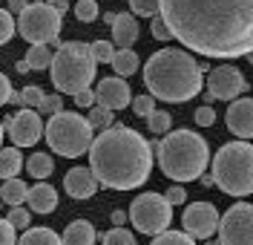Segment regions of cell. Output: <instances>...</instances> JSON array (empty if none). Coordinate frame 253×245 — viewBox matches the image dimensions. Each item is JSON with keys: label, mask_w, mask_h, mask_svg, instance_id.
I'll use <instances>...</instances> for the list:
<instances>
[{"label": "cell", "mask_w": 253, "mask_h": 245, "mask_svg": "<svg viewBox=\"0 0 253 245\" xmlns=\"http://www.w3.org/2000/svg\"><path fill=\"white\" fill-rule=\"evenodd\" d=\"M173 38L205 58H245L253 49V0H161Z\"/></svg>", "instance_id": "obj_1"}, {"label": "cell", "mask_w": 253, "mask_h": 245, "mask_svg": "<svg viewBox=\"0 0 253 245\" xmlns=\"http://www.w3.org/2000/svg\"><path fill=\"white\" fill-rule=\"evenodd\" d=\"M89 167L104 188L132 191L141 188L153 170L150 142L129 127H104L89 145Z\"/></svg>", "instance_id": "obj_2"}, {"label": "cell", "mask_w": 253, "mask_h": 245, "mask_svg": "<svg viewBox=\"0 0 253 245\" xmlns=\"http://www.w3.org/2000/svg\"><path fill=\"white\" fill-rule=\"evenodd\" d=\"M144 84L153 98L184 104L202 93V66L181 49H161L144 66Z\"/></svg>", "instance_id": "obj_3"}, {"label": "cell", "mask_w": 253, "mask_h": 245, "mask_svg": "<svg viewBox=\"0 0 253 245\" xmlns=\"http://www.w3.org/2000/svg\"><path fill=\"white\" fill-rule=\"evenodd\" d=\"M150 150H156L158 167L167 179L173 182H193L205 173L207 162H210V150L207 142L193 130H175L164 136L161 142H153Z\"/></svg>", "instance_id": "obj_4"}, {"label": "cell", "mask_w": 253, "mask_h": 245, "mask_svg": "<svg viewBox=\"0 0 253 245\" xmlns=\"http://www.w3.org/2000/svg\"><path fill=\"white\" fill-rule=\"evenodd\" d=\"M52 84L58 93L75 96L81 90H86L95 81V58L89 55V44L69 41L58 44V52L52 55Z\"/></svg>", "instance_id": "obj_5"}, {"label": "cell", "mask_w": 253, "mask_h": 245, "mask_svg": "<svg viewBox=\"0 0 253 245\" xmlns=\"http://www.w3.org/2000/svg\"><path fill=\"white\" fill-rule=\"evenodd\" d=\"M213 182L230 196L253 194V145L230 142L213 159Z\"/></svg>", "instance_id": "obj_6"}, {"label": "cell", "mask_w": 253, "mask_h": 245, "mask_svg": "<svg viewBox=\"0 0 253 245\" xmlns=\"http://www.w3.org/2000/svg\"><path fill=\"white\" fill-rule=\"evenodd\" d=\"M92 127L81 113H55L46 124V142L49 147L66 156V159H78L81 153H86L92 145Z\"/></svg>", "instance_id": "obj_7"}, {"label": "cell", "mask_w": 253, "mask_h": 245, "mask_svg": "<svg viewBox=\"0 0 253 245\" xmlns=\"http://www.w3.org/2000/svg\"><path fill=\"white\" fill-rule=\"evenodd\" d=\"M17 29H20V35H23L29 44H58L61 12H58L55 6H46V3H29V6L20 12Z\"/></svg>", "instance_id": "obj_8"}, {"label": "cell", "mask_w": 253, "mask_h": 245, "mask_svg": "<svg viewBox=\"0 0 253 245\" xmlns=\"http://www.w3.org/2000/svg\"><path fill=\"white\" fill-rule=\"evenodd\" d=\"M126 216L132 219V225L141 231V234L156 237V234L170 228L173 205L161 194H141V196H135V202L129 205V213Z\"/></svg>", "instance_id": "obj_9"}, {"label": "cell", "mask_w": 253, "mask_h": 245, "mask_svg": "<svg viewBox=\"0 0 253 245\" xmlns=\"http://www.w3.org/2000/svg\"><path fill=\"white\" fill-rule=\"evenodd\" d=\"M219 243L221 245H253V205L239 202L219 216Z\"/></svg>", "instance_id": "obj_10"}, {"label": "cell", "mask_w": 253, "mask_h": 245, "mask_svg": "<svg viewBox=\"0 0 253 245\" xmlns=\"http://www.w3.org/2000/svg\"><path fill=\"white\" fill-rule=\"evenodd\" d=\"M248 90L245 75L239 72L236 66H216L210 75H207V96L221 98V101H233Z\"/></svg>", "instance_id": "obj_11"}, {"label": "cell", "mask_w": 253, "mask_h": 245, "mask_svg": "<svg viewBox=\"0 0 253 245\" xmlns=\"http://www.w3.org/2000/svg\"><path fill=\"white\" fill-rule=\"evenodd\" d=\"M6 130L12 136L15 147H32L41 139V133H43L41 113H35V107H23L20 113H15L6 121Z\"/></svg>", "instance_id": "obj_12"}, {"label": "cell", "mask_w": 253, "mask_h": 245, "mask_svg": "<svg viewBox=\"0 0 253 245\" xmlns=\"http://www.w3.org/2000/svg\"><path fill=\"white\" fill-rule=\"evenodd\" d=\"M219 228V211L210 202H196L184 211V231L193 240H207Z\"/></svg>", "instance_id": "obj_13"}, {"label": "cell", "mask_w": 253, "mask_h": 245, "mask_svg": "<svg viewBox=\"0 0 253 245\" xmlns=\"http://www.w3.org/2000/svg\"><path fill=\"white\" fill-rule=\"evenodd\" d=\"M227 130L239 139H253V98H233L227 110Z\"/></svg>", "instance_id": "obj_14"}, {"label": "cell", "mask_w": 253, "mask_h": 245, "mask_svg": "<svg viewBox=\"0 0 253 245\" xmlns=\"http://www.w3.org/2000/svg\"><path fill=\"white\" fill-rule=\"evenodd\" d=\"M63 188H66V194L72 199H89V196L98 194L101 182L92 173V167H72L66 173V179H63Z\"/></svg>", "instance_id": "obj_15"}, {"label": "cell", "mask_w": 253, "mask_h": 245, "mask_svg": "<svg viewBox=\"0 0 253 245\" xmlns=\"http://www.w3.org/2000/svg\"><path fill=\"white\" fill-rule=\"evenodd\" d=\"M95 101L110 110H124V107H129L132 98H129V87L121 78H104L95 90Z\"/></svg>", "instance_id": "obj_16"}, {"label": "cell", "mask_w": 253, "mask_h": 245, "mask_svg": "<svg viewBox=\"0 0 253 245\" xmlns=\"http://www.w3.org/2000/svg\"><path fill=\"white\" fill-rule=\"evenodd\" d=\"M107 23L112 26V38H115V44L118 47H129V44H135V38H138V20L135 15H107Z\"/></svg>", "instance_id": "obj_17"}, {"label": "cell", "mask_w": 253, "mask_h": 245, "mask_svg": "<svg viewBox=\"0 0 253 245\" xmlns=\"http://www.w3.org/2000/svg\"><path fill=\"white\" fill-rule=\"evenodd\" d=\"M26 202H29V208L35 213H52L55 208H58V194H55V188H52V185L41 182V185L29 188Z\"/></svg>", "instance_id": "obj_18"}, {"label": "cell", "mask_w": 253, "mask_h": 245, "mask_svg": "<svg viewBox=\"0 0 253 245\" xmlns=\"http://www.w3.org/2000/svg\"><path fill=\"white\" fill-rule=\"evenodd\" d=\"M61 243L63 245H95V228H92V222H86V219H75L72 225H66Z\"/></svg>", "instance_id": "obj_19"}, {"label": "cell", "mask_w": 253, "mask_h": 245, "mask_svg": "<svg viewBox=\"0 0 253 245\" xmlns=\"http://www.w3.org/2000/svg\"><path fill=\"white\" fill-rule=\"evenodd\" d=\"M26 194H29V188H26V182H20L17 176L3 182V188H0V199L6 202V205H23L26 202Z\"/></svg>", "instance_id": "obj_20"}, {"label": "cell", "mask_w": 253, "mask_h": 245, "mask_svg": "<svg viewBox=\"0 0 253 245\" xmlns=\"http://www.w3.org/2000/svg\"><path fill=\"white\" fill-rule=\"evenodd\" d=\"M110 64H112V69H115V72L124 78V75H132V72L138 69V55H135L129 47H121L115 55H112Z\"/></svg>", "instance_id": "obj_21"}, {"label": "cell", "mask_w": 253, "mask_h": 245, "mask_svg": "<svg viewBox=\"0 0 253 245\" xmlns=\"http://www.w3.org/2000/svg\"><path fill=\"white\" fill-rule=\"evenodd\" d=\"M20 162H23L20 147H6V150H0V179L17 176V173H20Z\"/></svg>", "instance_id": "obj_22"}, {"label": "cell", "mask_w": 253, "mask_h": 245, "mask_svg": "<svg viewBox=\"0 0 253 245\" xmlns=\"http://www.w3.org/2000/svg\"><path fill=\"white\" fill-rule=\"evenodd\" d=\"M15 245H63L61 237L49 228H26V234Z\"/></svg>", "instance_id": "obj_23"}, {"label": "cell", "mask_w": 253, "mask_h": 245, "mask_svg": "<svg viewBox=\"0 0 253 245\" xmlns=\"http://www.w3.org/2000/svg\"><path fill=\"white\" fill-rule=\"evenodd\" d=\"M26 170H29L32 179H46L49 173L55 170V162H52V156H46V153H35V156L26 159Z\"/></svg>", "instance_id": "obj_24"}, {"label": "cell", "mask_w": 253, "mask_h": 245, "mask_svg": "<svg viewBox=\"0 0 253 245\" xmlns=\"http://www.w3.org/2000/svg\"><path fill=\"white\" fill-rule=\"evenodd\" d=\"M52 49H49V44H32L29 55H26V64L32 66V69H46L49 64H52Z\"/></svg>", "instance_id": "obj_25"}, {"label": "cell", "mask_w": 253, "mask_h": 245, "mask_svg": "<svg viewBox=\"0 0 253 245\" xmlns=\"http://www.w3.org/2000/svg\"><path fill=\"white\" fill-rule=\"evenodd\" d=\"M150 245H196V243H193V237L187 231L184 234L181 231H161V234H156V240Z\"/></svg>", "instance_id": "obj_26"}, {"label": "cell", "mask_w": 253, "mask_h": 245, "mask_svg": "<svg viewBox=\"0 0 253 245\" xmlns=\"http://www.w3.org/2000/svg\"><path fill=\"white\" fill-rule=\"evenodd\" d=\"M86 121H89V127H110L112 124V110L110 107H104V104H92L89 107V115H86Z\"/></svg>", "instance_id": "obj_27"}, {"label": "cell", "mask_w": 253, "mask_h": 245, "mask_svg": "<svg viewBox=\"0 0 253 245\" xmlns=\"http://www.w3.org/2000/svg\"><path fill=\"white\" fill-rule=\"evenodd\" d=\"M89 55L95 58V64H110L115 49H112L110 41H95V44H89Z\"/></svg>", "instance_id": "obj_28"}, {"label": "cell", "mask_w": 253, "mask_h": 245, "mask_svg": "<svg viewBox=\"0 0 253 245\" xmlns=\"http://www.w3.org/2000/svg\"><path fill=\"white\" fill-rule=\"evenodd\" d=\"M170 124H173L170 113L153 110V113L147 115V127H150V133H167V130H170Z\"/></svg>", "instance_id": "obj_29"}, {"label": "cell", "mask_w": 253, "mask_h": 245, "mask_svg": "<svg viewBox=\"0 0 253 245\" xmlns=\"http://www.w3.org/2000/svg\"><path fill=\"white\" fill-rule=\"evenodd\" d=\"M104 245H135V237L129 234L126 228H112L104 234V240H101Z\"/></svg>", "instance_id": "obj_30"}, {"label": "cell", "mask_w": 253, "mask_h": 245, "mask_svg": "<svg viewBox=\"0 0 253 245\" xmlns=\"http://www.w3.org/2000/svg\"><path fill=\"white\" fill-rule=\"evenodd\" d=\"M12 35H15V17H12L9 9H0V47L9 44Z\"/></svg>", "instance_id": "obj_31"}, {"label": "cell", "mask_w": 253, "mask_h": 245, "mask_svg": "<svg viewBox=\"0 0 253 245\" xmlns=\"http://www.w3.org/2000/svg\"><path fill=\"white\" fill-rule=\"evenodd\" d=\"M126 3H129V9L135 15H144V17L156 15L158 9H161V0H126Z\"/></svg>", "instance_id": "obj_32"}, {"label": "cell", "mask_w": 253, "mask_h": 245, "mask_svg": "<svg viewBox=\"0 0 253 245\" xmlns=\"http://www.w3.org/2000/svg\"><path fill=\"white\" fill-rule=\"evenodd\" d=\"M75 15H78V20H84V23H92L95 17H98V3H95V0H81L78 6H75Z\"/></svg>", "instance_id": "obj_33"}, {"label": "cell", "mask_w": 253, "mask_h": 245, "mask_svg": "<svg viewBox=\"0 0 253 245\" xmlns=\"http://www.w3.org/2000/svg\"><path fill=\"white\" fill-rule=\"evenodd\" d=\"M129 107H132L135 115H144V118H147V115L156 110V98L153 96H138L135 101H129Z\"/></svg>", "instance_id": "obj_34"}, {"label": "cell", "mask_w": 253, "mask_h": 245, "mask_svg": "<svg viewBox=\"0 0 253 245\" xmlns=\"http://www.w3.org/2000/svg\"><path fill=\"white\" fill-rule=\"evenodd\" d=\"M61 110H63L61 96H43L41 104H38V113H43V115H55V113H61Z\"/></svg>", "instance_id": "obj_35"}, {"label": "cell", "mask_w": 253, "mask_h": 245, "mask_svg": "<svg viewBox=\"0 0 253 245\" xmlns=\"http://www.w3.org/2000/svg\"><path fill=\"white\" fill-rule=\"evenodd\" d=\"M9 222H12V228H15V231L29 228V211H23L20 205H15V208H12V213H9Z\"/></svg>", "instance_id": "obj_36"}, {"label": "cell", "mask_w": 253, "mask_h": 245, "mask_svg": "<svg viewBox=\"0 0 253 245\" xmlns=\"http://www.w3.org/2000/svg\"><path fill=\"white\" fill-rule=\"evenodd\" d=\"M150 32H153V38H158V41H173V32H170V26L164 23V17H156V20L150 23Z\"/></svg>", "instance_id": "obj_37"}, {"label": "cell", "mask_w": 253, "mask_h": 245, "mask_svg": "<svg viewBox=\"0 0 253 245\" xmlns=\"http://www.w3.org/2000/svg\"><path fill=\"white\" fill-rule=\"evenodd\" d=\"M20 96H23V107H38L41 98H43V90L41 87H26Z\"/></svg>", "instance_id": "obj_38"}, {"label": "cell", "mask_w": 253, "mask_h": 245, "mask_svg": "<svg viewBox=\"0 0 253 245\" xmlns=\"http://www.w3.org/2000/svg\"><path fill=\"white\" fill-rule=\"evenodd\" d=\"M17 237H15V228L9 219H0V245H15Z\"/></svg>", "instance_id": "obj_39"}, {"label": "cell", "mask_w": 253, "mask_h": 245, "mask_svg": "<svg viewBox=\"0 0 253 245\" xmlns=\"http://www.w3.org/2000/svg\"><path fill=\"white\" fill-rule=\"evenodd\" d=\"M164 199H167L170 205H181V202H187V191H184V185H173V188L164 194Z\"/></svg>", "instance_id": "obj_40"}, {"label": "cell", "mask_w": 253, "mask_h": 245, "mask_svg": "<svg viewBox=\"0 0 253 245\" xmlns=\"http://www.w3.org/2000/svg\"><path fill=\"white\" fill-rule=\"evenodd\" d=\"M213 121H216V113H213V110H210V107H199V110H196V124H202V127H210V124H213Z\"/></svg>", "instance_id": "obj_41"}, {"label": "cell", "mask_w": 253, "mask_h": 245, "mask_svg": "<svg viewBox=\"0 0 253 245\" xmlns=\"http://www.w3.org/2000/svg\"><path fill=\"white\" fill-rule=\"evenodd\" d=\"M75 104H78V107H92L95 104V90H89V87H86V90H81V93H75Z\"/></svg>", "instance_id": "obj_42"}, {"label": "cell", "mask_w": 253, "mask_h": 245, "mask_svg": "<svg viewBox=\"0 0 253 245\" xmlns=\"http://www.w3.org/2000/svg\"><path fill=\"white\" fill-rule=\"evenodd\" d=\"M9 96H12V84H9V78L0 72V107L9 104Z\"/></svg>", "instance_id": "obj_43"}, {"label": "cell", "mask_w": 253, "mask_h": 245, "mask_svg": "<svg viewBox=\"0 0 253 245\" xmlns=\"http://www.w3.org/2000/svg\"><path fill=\"white\" fill-rule=\"evenodd\" d=\"M26 6H29V0H9V12H12V15H20Z\"/></svg>", "instance_id": "obj_44"}, {"label": "cell", "mask_w": 253, "mask_h": 245, "mask_svg": "<svg viewBox=\"0 0 253 245\" xmlns=\"http://www.w3.org/2000/svg\"><path fill=\"white\" fill-rule=\"evenodd\" d=\"M15 69H17V72H20V75H26V72H29L32 66L26 64V58H23V61H17V64H15Z\"/></svg>", "instance_id": "obj_45"}, {"label": "cell", "mask_w": 253, "mask_h": 245, "mask_svg": "<svg viewBox=\"0 0 253 245\" xmlns=\"http://www.w3.org/2000/svg\"><path fill=\"white\" fill-rule=\"evenodd\" d=\"M9 104H15V107H23V96H20V93H12V96H9Z\"/></svg>", "instance_id": "obj_46"}, {"label": "cell", "mask_w": 253, "mask_h": 245, "mask_svg": "<svg viewBox=\"0 0 253 245\" xmlns=\"http://www.w3.org/2000/svg\"><path fill=\"white\" fill-rule=\"evenodd\" d=\"M124 219H126L124 211H115V213H112V222H115V225H124Z\"/></svg>", "instance_id": "obj_47"}, {"label": "cell", "mask_w": 253, "mask_h": 245, "mask_svg": "<svg viewBox=\"0 0 253 245\" xmlns=\"http://www.w3.org/2000/svg\"><path fill=\"white\" fill-rule=\"evenodd\" d=\"M199 179H202V185H205V188H213V185H216V182H213V176H205V173H202Z\"/></svg>", "instance_id": "obj_48"}, {"label": "cell", "mask_w": 253, "mask_h": 245, "mask_svg": "<svg viewBox=\"0 0 253 245\" xmlns=\"http://www.w3.org/2000/svg\"><path fill=\"white\" fill-rule=\"evenodd\" d=\"M55 9L63 15V12H66V0H55Z\"/></svg>", "instance_id": "obj_49"}, {"label": "cell", "mask_w": 253, "mask_h": 245, "mask_svg": "<svg viewBox=\"0 0 253 245\" xmlns=\"http://www.w3.org/2000/svg\"><path fill=\"white\" fill-rule=\"evenodd\" d=\"M245 58H248V61H251V64H253V49H251V52H248V55H245Z\"/></svg>", "instance_id": "obj_50"}, {"label": "cell", "mask_w": 253, "mask_h": 245, "mask_svg": "<svg viewBox=\"0 0 253 245\" xmlns=\"http://www.w3.org/2000/svg\"><path fill=\"white\" fill-rule=\"evenodd\" d=\"M0 142H3V124H0Z\"/></svg>", "instance_id": "obj_51"}, {"label": "cell", "mask_w": 253, "mask_h": 245, "mask_svg": "<svg viewBox=\"0 0 253 245\" xmlns=\"http://www.w3.org/2000/svg\"><path fill=\"white\" fill-rule=\"evenodd\" d=\"M205 245H221V243H205Z\"/></svg>", "instance_id": "obj_52"}, {"label": "cell", "mask_w": 253, "mask_h": 245, "mask_svg": "<svg viewBox=\"0 0 253 245\" xmlns=\"http://www.w3.org/2000/svg\"><path fill=\"white\" fill-rule=\"evenodd\" d=\"M35 3H43V0H35Z\"/></svg>", "instance_id": "obj_53"}]
</instances>
